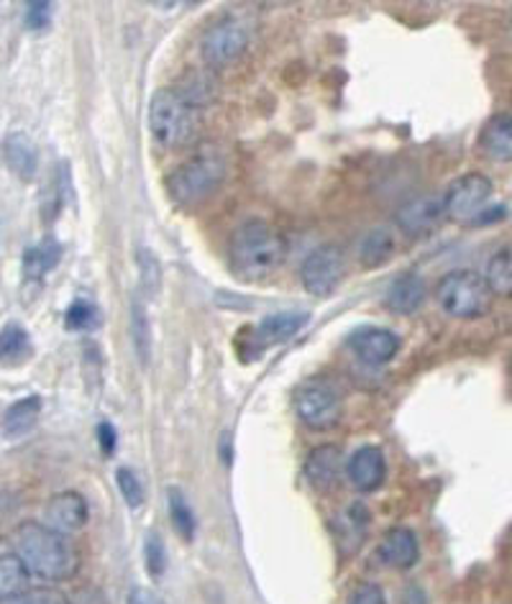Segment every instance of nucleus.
<instances>
[{"mask_svg": "<svg viewBox=\"0 0 512 604\" xmlns=\"http://www.w3.org/2000/svg\"><path fill=\"white\" fill-rule=\"evenodd\" d=\"M344 471V453L338 446H318L305 459V477L320 492L334 490Z\"/></svg>", "mask_w": 512, "mask_h": 604, "instance_id": "14", "label": "nucleus"}, {"mask_svg": "<svg viewBox=\"0 0 512 604\" xmlns=\"http://www.w3.org/2000/svg\"><path fill=\"white\" fill-rule=\"evenodd\" d=\"M115 441H119V436H115V428L111 423L98 426V443H101L103 457H113Z\"/></svg>", "mask_w": 512, "mask_h": 604, "instance_id": "35", "label": "nucleus"}, {"mask_svg": "<svg viewBox=\"0 0 512 604\" xmlns=\"http://www.w3.org/2000/svg\"><path fill=\"white\" fill-rule=\"evenodd\" d=\"M346 277V254L334 244H324L305 256L300 267V283L313 297H328L336 293Z\"/></svg>", "mask_w": 512, "mask_h": 604, "instance_id": "8", "label": "nucleus"}, {"mask_svg": "<svg viewBox=\"0 0 512 604\" xmlns=\"http://www.w3.org/2000/svg\"><path fill=\"white\" fill-rule=\"evenodd\" d=\"M144 561L146 571L154 579H160L164 571H167V549H164V541L160 533H149L144 541Z\"/></svg>", "mask_w": 512, "mask_h": 604, "instance_id": "31", "label": "nucleus"}, {"mask_svg": "<svg viewBox=\"0 0 512 604\" xmlns=\"http://www.w3.org/2000/svg\"><path fill=\"white\" fill-rule=\"evenodd\" d=\"M223 177H226L223 160L211 154H203L185 164H180V167L167 177V190L177 203L197 205L208 201V197L216 193Z\"/></svg>", "mask_w": 512, "mask_h": 604, "instance_id": "5", "label": "nucleus"}, {"mask_svg": "<svg viewBox=\"0 0 512 604\" xmlns=\"http://www.w3.org/2000/svg\"><path fill=\"white\" fill-rule=\"evenodd\" d=\"M346 477L359 492H375L385 484L387 461L379 446H361L354 457L346 461Z\"/></svg>", "mask_w": 512, "mask_h": 604, "instance_id": "12", "label": "nucleus"}, {"mask_svg": "<svg viewBox=\"0 0 512 604\" xmlns=\"http://www.w3.org/2000/svg\"><path fill=\"white\" fill-rule=\"evenodd\" d=\"M13 553L23 561L29 574L47 582H68L80 571V551L70 535H62L44 523H21L13 533Z\"/></svg>", "mask_w": 512, "mask_h": 604, "instance_id": "1", "label": "nucleus"}, {"mask_svg": "<svg viewBox=\"0 0 512 604\" xmlns=\"http://www.w3.org/2000/svg\"><path fill=\"white\" fill-rule=\"evenodd\" d=\"M252 39V29L246 27L244 19L228 13L218 19L213 27L205 31L201 41L203 60L211 64V68H226V64L236 62L238 57L246 52Z\"/></svg>", "mask_w": 512, "mask_h": 604, "instance_id": "7", "label": "nucleus"}, {"mask_svg": "<svg viewBox=\"0 0 512 604\" xmlns=\"http://www.w3.org/2000/svg\"><path fill=\"white\" fill-rule=\"evenodd\" d=\"M167 498H170L172 525H175V531L180 533V538L190 543L195 538V528H197L195 512H193V508H190V502L185 500V494L180 490H170Z\"/></svg>", "mask_w": 512, "mask_h": 604, "instance_id": "27", "label": "nucleus"}, {"mask_svg": "<svg viewBox=\"0 0 512 604\" xmlns=\"http://www.w3.org/2000/svg\"><path fill=\"white\" fill-rule=\"evenodd\" d=\"M295 410L313 430H328L341 418V397L328 382H308L295 395Z\"/></svg>", "mask_w": 512, "mask_h": 604, "instance_id": "9", "label": "nucleus"}, {"mask_svg": "<svg viewBox=\"0 0 512 604\" xmlns=\"http://www.w3.org/2000/svg\"><path fill=\"white\" fill-rule=\"evenodd\" d=\"M126 604H167V602H164L156 592L146 590V586H134V590L129 592Z\"/></svg>", "mask_w": 512, "mask_h": 604, "instance_id": "36", "label": "nucleus"}, {"mask_svg": "<svg viewBox=\"0 0 512 604\" xmlns=\"http://www.w3.org/2000/svg\"><path fill=\"white\" fill-rule=\"evenodd\" d=\"M31 354H34V346L21 323H8L0 328V367H19Z\"/></svg>", "mask_w": 512, "mask_h": 604, "instance_id": "22", "label": "nucleus"}, {"mask_svg": "<svg viewBox=\"0 0 512 604\" xmlns=\"http://www.w3.org/2000/svg\"><path fill=\"white\" fill-rule=\"evenodd\" d=\"M426 300V283L423 277H418L416 272H405L387 289V308H390L395 316H412V313L420 310V305Z\"/></svg>", "mask_w": 512, "mask_h": 604, "instance_id": "17", "label": "nucleus"}, {"mask_svg": "<svg viewBox=\"0 0 512 604\" xmlns=\"http://www.w3.org/2000/svg\"><path fill=\"white\" fill-rule=\"evenodd\" d=\"M351 349L369 367H382L400 351V336L387 328H361L351 336Z\"/></svg>", "mask_w": 512, "mask_h": 604, "instance_id": "13", "label": "nucleus"}, {"mask_svg": "<svg viewBox=\"0 0 512 604\" xmlns=\"http://www.w3.org/2000/svg\"><path fill=\"white\" fill-rule=\"evenodd\" d=\"M90 508L80 492H60L47 502L44 525L62 535H72L88 525Z\"/></svg>", "mask_w": 512, "mask_h": 604, "instance_id": "11", "label": "nucleus"}, {"mask_svg": "<svg viewBox=\"0 0 512 604\" xmlns=\"http://www.w3.org/2000/svg\"><path fill=\"white\" fill-rule=\"evenodd\" d=\"M41 416V397L31 395L23 397V400L13 402L11 408L3 412V418H0V433L8 441H19V438L29 436L31 430L37 428Z\"/></svg>", "mask_w": 512, "mask_h": 604, "instance_id": "19", "label": "nucleus"}, {"mask_svg": "<svg viewBox=\"0 0 512 604\" xmlns=\"http://www.w3.org/2000/svg\"><path fill=\"white\" fill-rule=\"evenodd\" d=\"M349 604H387V597H385L382 586L367 582V584H359L357 590L351 592Z\"/></svg>", "mask_w": 512, "mask_h": 604, "instance_id": "34", "label": "nucleus"}, {"mask_svg": "<svg viewBox=\"0 0 512 604\" xmlns=\"http://www.w3.org/2000/svg\"><path fill=\"white\" fill-rule=\"evenodd\" d=\"M64 256V246L57 242L54 236H47L44 242H39L37 246H29L23 252V262H21V275L27 283H41L49 272L57 269V264Z\"/></svg>", "mask_w": 512, "mask_h": 604, "instance_id": "18", "label": "nucleus"}, {"mask_svg": "<svg viewBox=\"0 0 512 604\" xmlns=\"http://www.w3.org/2000/svg\"><path fill=\"white\" fill-rule=\"evenodd\" d=\"M131 336H134L139 361H142V367H146L149 359H152V323H149V313L139 297L131 303Z\"/></svg>", "mask_w": 512, "mask_h": 604, "instance_id": "25", "label": "nucleus"}, {"mask_svg": "<svg viewBox=\"0 0 512 604\" xmlns=\"http://www.w3.org/2000/svg\"><path fill=\"white\" fill-rule=\"evenodd\" d=\"M0 604H72L60 590H52V586H29L19 594H13L11 600Z\"/></svg>", "mask_w": 512, "mask_h": 604, "instance_id": "30", "label": "nucleus"}, {"mask_svg": "<svg viewBox=\"0 0 512 604\" xmlns=\"http://www.w3.org/2000/svg\"><path fill=\"white\" fill-rule=\"evenodd\" d=\"M508 215V208L505 205H490L479 218L472 223V226H490V223H498V221H505Z\"/></svg>", "mask_w": 512, "mask_h": 604, "instance_id": "37", "label": "nucleus"}, {"mask_svg": "<svg viewBox=\"0 0 512 604\" xmlns=\"http://www.w3.org/2000/svg\"><path fill=\"white\" fill-rule=\"evenodd\" d=\"M487 285H490L492 295L512 297V249L498 252L487 264Z\"/></svg>", "mask_w": 512, "mask_h": 604, "instance_id": "26", "label": "nucleus"}, {"mask_svg": "<svg viewBox=\"0 0 512 604\" xmlns=\"http://www.w3.org/2000/svg\"><path fill=\"white\" fill-rule=\"evenodd\" d=\"M436 297H439V305L449 316L469 320L482 318L490 310L494 295L484 275L472 269H457L441 279Z\"/></svg>", "mask_w": 512, "mask_h": 604, "instance_id": "4", "label": "nucleus"}, {"mask_svg": "<svg viewBox=\"0 0 512 604\" xmlns=\"http://www.w3.org/2000/svg\"><path fill=\"white\" fill-rule=\"evenodd\" d=\"M3 160L6 167L21 182H31L37 177L39 152L29 134H23V131H11V134L3 139Z\"/></svg>", "mask_w": 512, "mask_h": 604, "instance_id": "16", "label": "nucleus"}, {"mask_svg": "<svg viewBox=\"0 0 512 604\" xmlns=\"http://www.w3.org/2000/svg\"><path fill=\"white\" fill-rule=\"evenodd\" d=\"M395 249H398V242H395L392 231L371 228L359 244V259L367 269H375V267H382V264L390 262Z\"/></svg>", "mask_w": 512, "mask_h": 604, "instance_id": "23", "label": "nucleus"}, {"mask_svg": "<svg viewBox=\"0 0 512 604\" xmlns=\"http://www.w3.org/2000/svg\"><path fill=\"white\" fill-rule=\"evenodd\" d=\"M197 129V111L177 90L162 88L156 90L149 101V131L154 142L164 149H183L195 142Z\"/></svg>", "mask_w": 512, "mask_h": 604, "instance_id": "3", "label": "nucleus"}, {"mask_svg": "<svg viewBox=\"0 0 512 604\" xmlns=\"http://www.w3.org/2000/svg\"><path fill=\"white\" fill-rule=\"evenodd\" d=\"M115 482H119V490L123 494V500H126L129 508L139 510L144 504V484L142 479L136 477L134 469L129 467H121L119 471H115Z\"/></svg>", "mask_w": 512, "mask_h": 604, "instance_id": "29", "label": "nucleus"}, {"mask_svg": "<svg viewBox=\"0 0 512 604\" xmlns=\"http://www.w3.org/2000/svg\"><path fill=\"white\" fill-rule=\"evenodd\" d=\"M29 569L16 553H0V602L29 590Z\"/></svg>", "mask_w": 512, "mask_h": 604, "instance_id": "24", "label": "nucleus"}, {"mask_svg": "<svg viewBox=\"0 0 512 604\" xmlns=\"http://www.w3.org/2000/svg\"><path fill=\"white\" fill-rule=\"evenodd\" d=\"M441 218H446L443 195L412 197V201L405 203L402 208L398 211V215H395L398 228L410 238L431 234V231L441 223Z\"/></svg>", "mask_w": 512, "mask_h": 604, "instance_id": "10", "label": "nucleus"}, {"mask_svg": "<svg viewBox=\"0 0 512 604\" xmlns=\"http://www.w3.org/2000/svg\"><path fill=\"white\" fill-rule=\"evenodd\" d=\"M139 275H142V285L149 289V293H156L160 289V279H162V269L156 256L149 249H139Z\"/></svg>", "mask_w": 512, "mask_h": 604, "instance_id": "33", "label": "nucleus"}, {"mask_svg": "<svg viewBox=\"0 0 512 604\" xmlns=\"http://www.w3.org/2000/svg\"><path fill=\"white\" fill-rule=\"evenodd\" d=\"M64 326H68V330H95L101 326V308L93 300L78 297L64 313Z\"/></svg>", "mask_w": 512, "mask_h": 604, "instance_id": "28", "label": "nucleus"}, {"mask_svg": "<svg viewBox=\"0 0 512 604\" xmlns=\"http://www.w3.org/2000/svg\"><path fill=\"white\" fill-rule=\"evenodd\" d=\"M23 23H27L29 31H47L52 27V3H44V0H34V3L27 6V13H23Z\"/></svg>", "mask_w": 512, "mask_h": 604, "instance_id": "32", "label": "nucleus"}, {"mask_svg": "<svg viewBox=\"0 0 512 604\" xmlns=\"http://www.w3.org/2000/svg\"><path fill=\"white\" fill-rule=\"evenodd\" d=\"M377 553L379 559H382V564H387L390 569L408 571L416 566L420 559L418 535L408 531V528H392V531L385 533Z\"/></svg>", "mask_w": 512, "mask_h": 604, "instance_id": "15", "label": "nucleus"}, {"mask_svg": "<svg viewBox=\"0 0 512 604\" xmlns=\"http://www.w3.org/2000/svg\"><path fill=\"white\" fill-rule=\"evenodd\" d=\"M479 146L494 162H512V115H492L479 134Z\"/></svg>", "mask_w": 512, "mask_h": 604, "instance_id": "20", "label": "nucleus"}, {"mask_svg": "<svg viewBox=\"0 0 512 604\" xmlns=\"http://www.w3.org/2000/svg\"><path fill=\"white\" fill-rule=\"evenodd\" d=\"M287 242L277 228L259 218L242 223L231 236V267L246 283H256L283 267Z\"/></svg>", "mask_w": 512, "mask_h": 604, "instance_id": "2", "label": "nucleus"}, {"mask_svg": "<svg viewBox=\"0 0 512 604\" xmlns=\"http://www.w3.org/2000/svg\"><path fill=\"white\" fill-rule=\"evenodd\" d=\"M308 313H277V316H267L256 328V338L264 346L285 344L308 326Z\"/></svg>", "mask_w": 512, "mask_h": 604, "instance_id": "21", "label": "nucleus"}, {"mask_svg": "<svg viewBox=\"0 0 512 604\" xmlns=\"http://www.w3.org/2000/svg\"><path fill=\"white\" fill-rule=\"evenodd\" d=\"M492 203V182L479 172L453 180L449 190L443 193V213L446 218L459 223H472L482 215Z\"/></svg>", "mask_w": 512, "mask_h": 604, "instance_id": "6", "label": "nucleus"}]
</instances>
